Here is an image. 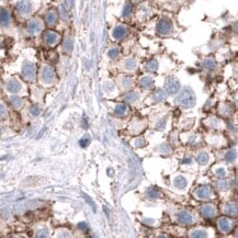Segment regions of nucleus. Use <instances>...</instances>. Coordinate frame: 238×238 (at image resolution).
Segmentation results:
<instances>
[{
	"mask_svg": "<svg viewBox=\"0 0 238 238\" xmlns=\"http://www.w3.org/2000/svg\"><path fill=\"white\" fill-rule=\"evenodd\" d=\"M177 103L184 109H190L195 104V95L191 89H183L177 97Z\"/></svg>",
	"mask_w": 238,
	"mask_h": 238,
	"instance_id": "obj_1",
	"label": "nucleus"
},
{
	"mask_svg": "<svg viewBox=\"0 0 238 238\" xmlns=\"http://www.w3.org/2000/svg\"><path fill=\"white\" fill-rule=\"evenodd\" d=\"M165 89L166 91L169 93V95H174L179 91L180 89V81L178 80L177 78L174 77H169V78L166 80V84H165Z\"/></svg>",
	"mask_w": 238,
	"mask_h": 238,
	"instance_id": "obj_2",
	"label": "nucleus"
},
{
	"mask_svg": "<svg viewBox=\"0 0 238 238\" xmlns=\"http://www.w3.org/2000/svg\"><path fill=\"white\" fill-rule=\"evenodd\" d=\"M157 31H158V33L161 34V35L170 34L171 33V31H172V23H171V21L168 20V19H163V20H160V22L158 23V27H157Z\"/></svg>",
	"mask_w": 238,
	"mask_h": 238,
	"instance_id": "obj_3",
	"label": "nucleus"
},
{
	"mask_svg": "<svg viewBox=\"0 0 238 238\" xmlns=\"http://www.w3.org/2000/svg\"><path fill=\"white\" fill-rule=\"evenodd\" d=\"M212 189L208 186H203V187L199 188L197 191H195V197L201 199V200H205V199H210L212 197Z\"/></svg>",
	"mask_w": 238,
	"mask_h": 238,
	"instance_id": "obj_4",
	"label": "nucleus"
},
{
	"mask_svg": "<svg viewBox=\"0 0 238 238\" xmlns=\"http://www.w3.org/2000/svg\"><path fill=\"white\" fill-rule=\"evenodd\" d=\"M201 214L205 218H211L216 214V208L212 204H205L201 208Z\"/></svg>",
	"mask_w": 238,
	"mask_h": 238,
	"instance_id": "obj_5",
	"label": "nucleus"
},
{
	"mask_svg": "<svg viewBox=\"0 0 238 238\" xmlns=\"http://www.w3.org/2000/svg\"><path fill=\"white\" fill-rule=\"evenodd\" d=\"M178 220H179V222L182 223V224H192L194 221L193 215L191 214L190 212H187V211L180 212L179 215H178Z\"/></svg>",
	"mask_w": 238,
	"mask_h": 238,
	"instance_id": "obj_6",
	"label": "nucleus"
},
{
	"mask_svg": "<svg viewBox=\"0 0 238 238\" xmlns=\"http://www.w3.org/2000/svg\"><path fill=\"white\" fill-rule=\"evenodd\" d=\"M23 76L25 77L27 79H32L35 75V68H34V65L33 64H30V63H27L23 66Z\"/></svg>",
	"mask_w": 238,
	"mask_h": 238,
	"instance_id": "obj_7",
	"label": "nucleus"
},
{
	"mask_svg": "<svg viewBox=\"0 0 238 238\" xmlns=\"http://www.w3.org/2000/svg\"><path fill=\"white\" fill-rule=\"evenodd\" d=\"M126 33H127V30H126L125 27H123V25H118V27H114V30H113V32H112V35L115 40H121V38H123L125 36Z\"/></svg>",
	"mask_w": 238,
	"mask_h": 238,
	"instance_id": "obj_8",
	"label": "nucleus"
},
{
	"mask_svg": "<svg viewBox=\"0 0 238 238\" xmlns=\"http://www.w3.org/2000/svg\"><path fill=\"white\" fill-rule=\"evenodd\" d=\"M218 227L221 229L222 231H224V233H227L231 229V223L229 220L225 217H222L218 220Z\"/></svg>",
	"mask_w": 238,
	"mask_h": 238,
	"instance_id": "obj_9",
	"label": "nucleus"
},
{
	"mask_svg": "<svg viewBox=\"0 0 238 238\" xmlns=\"http://www.w3.org/2000/svg\"><path fill=\"white\" fill-rule=\"evenodd\" d=\"M44 40L47 44L53 45V44H55L56 41L58 40V35H57V33H55L53 31H47V32L44 34Z\"/></svg>",
	"mask_w": 238,
	"mask_h": 238,
	"instance_id": "obj_10",
	"label": "nucleus"
},
{
	"mask_svg": "<svg viewBox=\"0 0 238 238\" xmlns=\"http://www.w3.org/2000/svg\"><path fill=\"white\" fill-rule=\"evenodd\" d=\"M42 77L44 79L45 81H52L55 77V74H54V70H53V68L51 67H44L43 69V72H42Z\"/></svg>",
	"mask_w": 238,
	"mask_h": 238,
	"instance_id": "obj_11",
	"label": "nucleus"
},
{
	"mask_svg": "<svg viewBox=\"0 0 238 238\" xmlns=\"http://www.w3.org/2000/svg\"><path fill=\"white\" fill-rule=\"evenodd\" d=\"M41 23L38 22V21H31L29 25H27V30L30 32L31 34H35V33H38L40 31H41Z\"/></svg>",
	"mask_w": 238,
	"mask_h": 238,
	"instance_id": "obj_12",
	"label": "nucleus"
},
{
	"mask_svg": "<svg viewBox=\"0 0 238 238\" xmlns=\"http://www.w3.org/2000/svg\"><path fill=\"white\" fill-rule=\"evenodd\" d=\"M224 211L226 214L228 215H234V216H236V214H237V205L235 203H228L226 206H225Z\"/></svg>",
	"mask_w": 238,
	"mask_h": 238,
	"instance_id": "obj_13",
	"label": "nucleus"
},
{
	"mask_svg": "<svg viewBox=\"0 0 238 238\" xmlns=\"http://www.w3.org/2000/svg\"><path fill=\"white\" fill-rule=\"evenodd\" d=\"M140 86H142L143 88H146V89L153 88V86H154L153 79L150 78V77H143V78L140 79Z\"/></svg>",
	"mask_w": 238,
	"mask_h": 238,
	"instance_id": "obj_14",
	"label": "nucleus"
},
{
	"mask_svg": "<svg viewBox=\"0 0 238 238\" xmlns=\"http://www.w3.org/2000/svg\"><path fill=\"white\" fill-rule=\"evenodd\" d=\"M18 9H19L22 13H27V12L31 10V6L27 1L22 0V1H20V4H18Z\"/></svg>",
	"mask_w": 238,
	"mask_h": 238,
	"instance_id": "obj_15",
	"label": "nucleus"
},
{
	"mask_svg": "<svg viewBox=\"0 0 238 238\" xmlns=\"http://www.w3.org/2000/svg\"><path fill=\"white\" fill-rule=\"evenodd\" d=\"M191 238H208V234L206 231L203 229H195L190 234Z\"/></svg>",
	"mask_w": 238,
	"mask_h": 238,
	"instance_id": "obj_16",
	"label": "nucleus"
},
{
	"mask_svg": "<svg viewBox=\"0 0 238 238\" xmlns=\"http://www.w3.org/2000/svg\"><path fill=\"white\" fill-rule=\"evenodd\" d=\"M197 160L200 165H205V163H208V155L205 153V152H201V153L197 154Z\"/></svg>",
	"mask_w": 238,
	"mask_h": 238,
	"instance_id": "obj_17",
	"label": "nucleus"
},
{
	"mask_svg": "<svg viewBox=\"0 0 238 238\" xmlns=\"http://www.w3.org/2000/svg\"><path fill=\"white\" fill-rule=\"evenodd\" d=\"M157 68H158V63H157L156 59H152L145 65V69L147 72H155V70H157Z\"/></svg>",
	"mask_w": 238,
	"mask_h": 238,
	"instance_id": "obj_18",
	"label": "nucleus"
},
{
	"mask_svg": "<svg viewBox=\"0 0 238 238\" xmlns=\"http://www.w3.org/2000/svg\"><path fill=\"white\" fill-rule=\"evenodd\" d=\"M153 98L155 101H163V100H165V98H166V93H165L163 90L158 89V90H156V91L154 92Z\"/></svg>",
	"mask_w": 238,
	"mask_h": 238,
	"instance_id": "obj_19",
	"label": "nucleus"
},
{
	"mask_svg": "<svg viewBox=\"0 0 238 238\" xmlns=\"http://www.w3.org/2000/svg\"><path fill=\"white\" fill-rule=\"evenodd\" d=\"M126 111H127V106H126V104H124V103L118 104V106H115V110H114V112H115L116 115H124L126 113Z\"/></svg>",
	"mask_w": 238,
	"mask_h": 238,
	"instance_id": "obj_20",
	"label": "nucleus"
},
{
	"mask_svg": "<svg viewBox=\"0 0 238 238\" xmlns=\"http://www.w3.org/2000/svg\"><path fill=\"white\" fill-rule=\"evenodd\" d=\"M203 66L206 68V69H208V70H213V69H215V68H216V61H215L214 59L208 58V59H205V61H204Z\"/></svg>",
	"mask_w": 238,
	"mask_h": 238,
	"instance_id": "obj_21",
	"label": "nucleus"
},
{
	"mask_svg": "<svg viewBox=\"0 0 238 238\" xmlns=\"http://www.w3.org/2000/svg\"><path fill=\"white\" fill-rule=\"evenodd\" d=\"M8 89L9 91L11 92H17L20 90V84L17 81V80H11L9 84H8Z\"/></svg>",
	"mask_w": 238,
	"mask_h": 238,
	"instance_id": "obj_22",
	"label": "nucleus"
},
{
	"mask_svg": "<svg viewBox=\"0 0 238 238\" xmlns=\"http://www.w3.org/2000/svg\"><path fill=\"white\" fill-rule=\"evenodd\" d=\"M136 67V61L134 58H129L125 61V68L127 70H133Z\"/></svg>",
	"mask_w": 238,
	"mask_h": 238,
	"instance_id": "obj_23",
	"label": "nucleus"
},
{
	"mask_svg": "<svg viewBox=\"0 0 238 238\" xmlns=\"http://www.w3.org/2000/svg\"><path fill=\"white\" fill-rule=\"evenodd\" d=\"M174 186L178 188H184L187 186V180L183 177H178L174 180Z\"/></svg>",
	"mask_w": 238,
	"mask_h": 238,
	"instance_id": "obj_24",
	"label": "nucleus"
},
{
	"mask_svg": "<svg viewBox=\"0 0 238 238\" xmlns=\"http://www.w3.org/2000/svg\"><path fill=\"white\" fill-rule=\"evenodd\" d=\"M0 20H1V22L4 24H7L8 22H9V20H10V17H9V12H8L7 10H2L1 11V13H0Z\"/></svg>",
	"mask_w": 238,
	"mask_h": 238,
	"instance_id": "obj_25",
	"label": "nucleus"
},
{
	"mask_svg": "<svg viewBox=\"0 0 238 238\" xmlns=\"http://www.w3.org/2000/svg\"><path fill=\"white\" fill-rule=\"evenodd\" d=\"M225 159L227 160V161H229V163L234 161L236 159V152L235 150H228L227 153H226V155H225Z\"/></svg>",
	"mask_w": 238,
	"mask_h": 238,
	"instance_id": "obj_26",
	"label": "nucleus"
},
{
	"mask_svg": "<svg viewBox=\"0 0 238 238\" xmlns=\"http://www.w3.org/2000/svg\"><path fill=\"white\" fill-rule=\"evenodd\" d=\"M56 19H57V17H56V14L54 12H50L47 14V17H46V21H47L48 24H54L56 22Z\"/></svg>",
	"mask_w": 238,
	"mask_h": 238,
	"instance_id": "obj_27",
	"label": "nucleus"
},
{
	"mask_svg": "<svg viewBox=\"0 0 238 238\" xmlns=\"http://www.w3.org/2000/svg\"><path fill=\"white\" fill-rule=\"evenodd\" d=\"M137 98H138V93H137V92H129V95H126L127 102H134V101H136V99Z\"/></svg>",
	"mask_w": 238,
	"mask_h": 238,
	"instance_id": "obj_28",
	"label": "nucleus"
},
{
	"mask_svg": "<svg viewBox=\"0 0 238 238\" xmlns=\"http://www.w3.org/2000/svg\"><path fill=\"white\" fill-rule=\"evenodd\" d=\"M221 113L223 115H229L231 113V108L229 106H227V104H224V106H222Z\"/></svg>",
	"mask_w": 238,
	"mask_h": 238,
	"instance_id": "obj_29",
	"label": "nucleus"
},
{
	"mask_svg": "<svg viewBox=\"0 0 238 238\" xmlns=\"http://www.w3.org/2000/svg\"><path fill=\"white\" fill-rule=\"evenodd\" d=\"M108 56H109L110 58H112V59L116 58L119 56V50H118V48H111V50L108 52Z\"/></svg>",
	"mask_w": 238,
	"mask_h": 238,
	"instance_id": "obj_30",
	"label": "nucleus"
},
{
	"mask_svg": "<svg viewBox=\"0 0 238 238\" xmlns=\"http://www.w3.org/2000/svg\"><path fill=\"white\" fill-rule=\"evenodd\" d=\"M217 186L220 189H222V190H226V189L228 188V181L223 179V180H221L220 182H218Z\"/></svg>",
	"mask_w": 238,
	"mask_h": 238,
	"instance_id": "obj_31",
	"label": "nucleus"
},
{
	"mask_svg": "<svg viewBox=\"0 0 238 238\" xmlns=\"http://www.w3.org/2000/svg\"><path fill=\"white\" fill-rule=\"evenodd\" d=\"M215 174H216L218 178H224L225 174H226V171H225L224 168H218V169L215 171Z\"/></svg>",
	"mask_w": 238,
	"mask_h": 238,
	"instance_id": "obj_32",
	"label": "nucleus"
},
{
	"mask_svg": "<svg viewBox=\"0 0 238 238\" xmlns=\"http://www.w3.org/2000/svg\"><path fill=\"white\" fill-rule=\"evenodd\" d=\"M11 103H12V106L18 108V106H20V104H21V99L18 98V97H13V98L11 99Z\"/></svg>",
	"mask_w": 238,
	"mask_h": 238,
	"instance_id": "obj_33",
	"label": "nucleus"
},
{
	"mask_svg": "<svg viewBox=\"0 0 238 238\" xmlns=\"http://www.w3.org/2000/svg\"><path fill=\"white\" fill-rule=\"evenodd\" d=\"M64 47H65V50H66L67 52L70 51V50H72V41H70V40H67V41H65Z\"/></svg>",
	"mask_w": 238,
	"mask_h": 238,
	"instance_id": "obj_34",
	"label": "nucleus"
},
{
	"mask_svg": "<svg viewBox=\"0 0 238 238\" xmlns=\"http://www.w3.org/2000/svg\"><path fill=\"white\" fill-rule=\"evenodd\" d=\"M147 194H148V197H157V195H158L157 191L154 190V189H148V191H147Z\"/></svg>",
	"mask_w": 238,
	"mask_h": 238,
	"instance_id": "obj_35",
	"label": "nucleus"
},
{
	"mask_svg": "<svg viewBox=\"0 0 238 238\" xmlns=\"http://www.w3.org/2000/svg\"><path fill=\"white\" fill-rule=\"evenodd\" d=\"M58 238H72V237L68 231H63V233H61V234L58 235Z\"/></svg>",
	"mask_w": 238,
	"mask_h": 238,
	"instance_id": "obj_36",
	"label": "nucleus"
},
{
	"mask_svg": "<svg viewBox=\"0 0 238 238\" xmlns=\"http://www.w3.org/2000/svg\"><path fill=\"white\" fill-rule=\"evenodd\" d=\"M89 143H90V140H89V137H85V138H82V140H80V145H81L82 147H86Z\"/></svg>",
	"mask_w": 238,
	"mask_h": 238,
	"instance_id": "obj_37",
	"label": "nucleus"
},
{
	"mask_svg": "<svg viewBox=\"0 0 238 238\" xmlns=\"http://www.w3.org/2000/svg\"><path fill=\"white\" fill-rule=\"evenodd\" d=\"M129 12H131V4H127L125 6V9H124V11H123V14H124V16H129Z\"/></svg>",
	"mask_w": 238,
	"mask_h": 238,
	"instance_id": "obj_38",
	"label": "nucleus"
},
{
	"mask_svg": "<svg viewBox=\"0 0 238 238\" xmlns=\"http://www.w3.org/2000/svg\"><path fill=\"white\" fill-rule=\"evenodd\" d=\"M31 113H32L33 115H38V113H40V109H38V106H32V108H31Z\"/></svg>",
	"mask_w": 238,
	"mask_h": 238,
	"instance_id": "obj_39",
	"label": "nucleus"
},
{
	"mask_svg": "<svg viewBox=\"0 0 238 238\" xmlns=\"http://www.w3.org/2000/svg\"><path fill=\"white\" fill-rule=\"evenodd\" d=\"M144 144H145V140H143V138H138V140H136V143H135V145L136 146H138V147H140V146H143Z\"/></svg>",
	"mask_w": 238,
	"mask_h": 238,
	"instance_id": "obj_40",
	"label": "nucleus"
},
{
	"mask_svg": "<svg viewBox=\"0 0 238 238\" xmlns=\"http://www.w3.org/2000/svg\"><path fill=\"white\" fill-rule=\"evenodd\" d=\"M78 227L80 228L81 231H87L88 226H87V224H86V223H79V224H78Z\"/></svg>",
	"mask_w": 238,
	"mask_h": 238,
	"instance_id": "obj_41",
	"label": "nucleus"
},
{
	"mask_svg": "<svg viewBox=\"0 0 238 238\" xmlns=\"http://www.w3.org/2000/svg\"><path fill=\"white\" fill-rule=\"evenodd\" d=\"M38 238H47L46 237V233L44 231H42L38 233Z\"/></svg>",
	"mask_w": 238,
	"mask_h": 238,
	"instance_id": "obj_42",
	"label": "nucleus"
},
{
	"mask_svg": "<svg viewBox=\"0 0 238 238\" xmlns=\"http://www.w3.org/2000/svg\"><path fill=\"white\" fill-rule=\"evenodd\" d=\"M4 106L0 104V118L4 115Z\"/></svg>",
	"mask_w": 238,
	"mask_h": 238,
	"instance_id": "obj_43",
	"label": "nucleus"
},
{
	"mask_svg": "<svg viewBox=\"0 0 238 238\" xmlns=\"http://www.w3.org/2000/svg\"><path fill=\"white\" fill-rule=\"evenodd\" d=\"M158 238H167L165 235H160V236H158Z\"/></svg>",
	"mask_w": 238,
	"mask_h": 238,
	"instance_id": "obj_44",
	"label": "nucleus"
}]
</instances>
